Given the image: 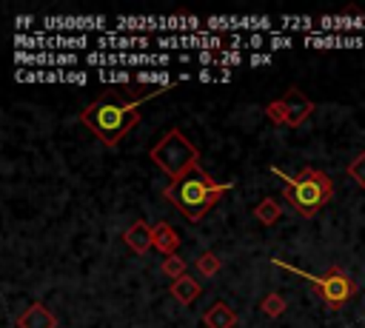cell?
<instances>
[{
    "label": "cell",
    "mask_w": 365,
    "mask_h": 328,
    "mask_svg": "<svg viewBox=\"0 0 365 328\" xmlns=\"http://www.w3.org/2000/svg\"><path fill=\"white\" fill-rule=\"evenodd\" d=\"M163 94L160 88H151V91H143L137 97H125V94H117V91H106L100 94L91 106H86L80 111V123L86 128L94 131V137L106 145V148H114L123 143V137L140 123V106L151 97Z\"/></svg>",
    "instance_id": "6da1fadb"
},
{
    "label": "cell",
    "mask_w": 365,
    "mask_h": 328,
    "mask_svg": "<svg viewBox=\"0 0 365 328\" xmlns=\"http://www.w3.org/2000/svg\"><path fill=\"white\" fill-rule=\"evenodd\" d=\"M231 188H234V183H220V180L208 177L202 165H197L191 174H185L182 180L171 183V185L163 191V197H165L185 220L197 222V220H202V217L220 203V197L228 194Z\"/></svg>",
    "instance_id": "7a4b0ae2"
},
{
    "label": "cell",
    "mask_w": 365,
    "mask_h": 328,
    "mask_svg": "<svg viewBox=\"0 0 365 328\" xmlns=\"http://www.w3.org/2000/svg\"><path fill=\"white\" fill-rule=\"evenodd\" d=\"M271 174H277V177L285 183L282 197L288 200V205L294 208V214H299V217H305V220L317 217L319 208H325V205L334 200V180H331L325 171L314 168V165H305L297 177H291V174H285L282 168L271 165Z\"/></svg>",
    "instance_id": "3957f363"
},
{
    "label": "cell",
    "mask_w": 365,
    "mask_h": 328,
    "mask_svg": "<svg viewBox=\"0 0 365 328\" xmlns=\"http://www.w3.org/2000/svg\"><path fill=\"white\" fill-rule=\"evenodd\" d=\"M151 163L171 177V183L182 180L185 174H191L197 165H200V151L197 145L180 131V128H168L148 151Z\"/></svg>",
    "instance_id": "277c9868"
},
{
    "label": "cell",
    "mask_w": 365,
    "mask_h": 328,
    "mask_svg": "<svg viewBox=\"0 0 365 328\" xmlns=\"http://www.w3.org/2000/svg\"><path fill=\"white\" fill-rule=\"evenodd\" d=\"M274 265H279V268H285V271H291V274H297V277H302V280H308L311 285H314V291L322 297V302H325V308L328 311H339L345 302H351L354 297H356V280L348 274V271H342L339 265H331L328 271H322V274H308V271H299V268H294V265H288L285 260H271Z\"/></svg>",
    "instance_id": "5b68a950"
},
{
    "label": "cell",
    "mask_w": 365,
    "mask_h": 328,
    "mask_svg": "<svg viewBox=\"0 0 365 328\" xmlns=\"http://www.w3.org/2000/svg\"><path fill=\"white\" fill-rule=\"evenodd\" d=\"M282 103H285V125H288V128L302 125V123L314 114V103H311V100L305 97V91H299L297 86H291V88L285 91Z\"/></svg>",
    "instance_id": "8992f818"
},
{
    "label": "cell",
    "mask_w": 365,
    "mask_h": 328,
    "mask_svg": "<svg viewBox=\"0 0 365 328\" xmlns=\"http://www.w3.org/2000/svg\"><path fill=\"white\" fill-rule=\"evenodd\" d=\"M123 242L134 251V254H148L151 248H154V234H151V225L148 222H143V220H137V222H131L125 231H123Z\"/></svg>",
    "instance_id": "52a82bcc"
},
{
    "label": "cell",
    "mask_w": 365,
    "mask_h": 328,
    "mask_svg": "<svg viewBox=\"0 0 365 328\" xmlns=\"http://www.w3.org/2000/svg\"><path fill=\"white\" fill-rule=\"evenodd\" d=\"M17 328H57V317L43 302H31L17 317Z\"/></svg>",
    "instance_id": "ba28073f"
},
{
    "label": "cell",
    "mask_w": 365,
    "mask_h": 328,
    "mask_svg": "<svg viewBox=\"0 0 365 328\" xmlns=\"http://www.w3.org/2000/svg\"><path fill=\"white\" fill-rule=\"evenodd\" d=\"M237 319H240L237 311H234L228 302H222V299L214 302V305L202 314V325H205V328H234Z\"/></svg>",
    "instance_id": "9c48e42d"
},
{
    "label": "cell",
    "mask_w": 365,
    "mask_h": 328,
    "mask_svg": "<svg viewBox=\"0 0 365 328\" xmlns=\"http://www.w3.org/2000/svg\"><path fill=\"white\" fill-rule=\"evenodd\" d=\"M151 234H154V248H157V251H163L165 257L177 254V248H180V234H177L168 222L151 225Z\"/></svg>",
    "instance_id": "30bf717a"
},
{
    "label": "cell",
    "mask_w": 365,
    "mask_h": 328,
    "mask_svg": "<svg viewBox=\"0 0 365 328\" xmlns=\"http://www.w3.org/2000/svg\"><path fill=\"white\" fill-rule=\"evenodd\" d=\"M200 282L191 277V274H185V277H180V280H171V285H168V294L177 299V302H182V305H191L197 297H200Z\"/></svg>",
    "instance_id": "8fae6325"
},
{
    "label": "cell",
    "mask_w": 365,
    "mask_h": 328,
    "mask_svg": "<svg viewBox=\"0 0 365 328\" xmlns=\"http://www.w3.org/2000/svg\"><path fill=\"white\" fill-rule=\"evenodd\" d=\"M254 217H257V222H262V225H274V222L282 217V205H279L274 197H262V200L254 205Z\"/></svg>",
    "instance_id": "7c38bea8"
},
{
    "label": "cell",
    "mask_w": 365,
    "mask_h": 328,
    "mask_svg": "<svg viewBox=\"0 0 365 328\" xmlns=\"http://www.w3.org/2000/svg\"><path fill=\"white\" fill-rule=\"evenodd\" d=\"M285 308H288V299H285L282 294H277V291H274V294H265L262 302H259V311H262L265 317H271V319H277Z\"/></svg>",
    "instance_id": "4fadbf2b"
},
{
    "label": "cell",
    "mask_w": 365,
    "mask_h": 328,
    "mask_svg": "<svg viewBox=\"0 0 365 328\" xmlns=\"http://www.w3.org/2000/svg\"><path fill=\"white\" fill-rule=\"evenodd\" d=\"M194 268H197L200 274H205V277H217V274H220V268H222V260H220L214 251H205V254H200V257H197Z\"/></svg>",
    "instance_id": "5bb4252c"
},
{
    "label": "cell",
    "mask_w": 365,
    "mask_h": 328,
    "mask_svg": "<svg viewBox=\"0 0 365 328\" xmlns=\"http://www.w3.org/2000/svg\"><path fill=\"white\" fill-rule=\"evenodd\" d=\"M160 271H163V274H168L171 280H180V277H185V260H182L180 254H171V257H165V260H163Z\"/></svg>",
    "instance_id": "9a60e30c"
},
{
    "label": "cell",
    "mask_w": 365,
    "mask_h": 328,
    "mask_svg": "<svg viewBox=\"0 0 365 328\" xmlns=\"http://www.w3.org/2000/svg\"><path fill=\"white\" fill-rule=\"evenodd\" d=\"M348 177L365 191V151H359V154L348 163Z\"/></svg>",
    "instance_id": "2e32d148"
},
{
    "label": "cell",
    "mask_w": 365,
    "mask_h": 328,
    "mask_svg": "<svg viewBox=\"0 0 365 328\" xmlns=\"http://www.w3.org/2000/svg\"><path fill=\"white\" fill-rule=\"evenodd\" d=\"M265 117H268L274 125H285V103H282V97H279V100H271V103L265 106Z\"/></svg>",
    "instance_id": "e0dca14e"
}]
</instances>
